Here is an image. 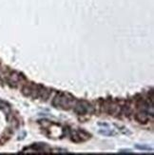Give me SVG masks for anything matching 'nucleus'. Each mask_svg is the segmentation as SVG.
Listing matches in <instances>:
<instances>
[{"mask_svg":"<svg viewBox=\"0 0 154 155\" xmlns=\"http://www.w3.org/2000/svg\"><path fill=\"white\" fill-rule=\"evenodd\" d=\"M75 103H76V98L73 95L67 92L59 91L53 97L51 105L55 109H63V111H70V109H71L74 107Z\"/></svg>","mask_w":154,"mask_h":155,"instance_id":"obj_1","label":"nucleus"},{"mask_svg":"<svg viewBox=\"0 0 154 155\" xmlns=\"http://www.w3.org/2000/svg\"><path fill=\"white\" fill-rule=\"evenodd\" d=\"M134 119L138 122L139 124L145 125L149 122V119H150V118H149V114L148 112L141 111L139 112L134 113Z\"/></svg>","mask_w":154,"mask_h":155,"instance_id":"obj_6","label":"nucleus"},{"mask_svg":"<svg viewBox=\"0 0 154 155\" xmlns=\"http://www.w3.org/2000/svg\"><path fill=\"white\" fill-rule=\"evenodd\" d=\"M51 93V89H47L44 87L41 91V93H40V95H39V98H41V100H43V101H47L48 97H50Z\"/></svg>","mask_w":154,"mask_h":155,"instance_id":"obj_8","label":"nucleus"},{"mask_svg":"<svg viewBox=\"0 0 154 155\" xmlns=\"http://www.w3.org/2000/svg\"><path fill=\"white\" fill-rule=\"evenodd\" d=\"M135 148L137 149H139V150H153V149L151 148V146H149L148 145H135Z\"/></svg>","mask_w":154,"mask_h":155,"instance_id":"obj_10","label":"nucleus"},{"mask_svg":"<svg viewBox=\"0 0 154 155\" xmlns=\"http://www.w3.org/2000/svg\"><path fill=\"white\" fill-rule=\"evenodd\" d=\"M106 129H101L99 130V133L100 134H103L105 136H115L116 135V132L113 131V129H111L108 128V125H106Z\"/></svg>","mask_w":154,"mask_h":155,"instance_id":"obj_9","label":"nucleus"},{"mask_svg":"<svg viewBox=\"0 0 154 155\" xmlns=\"http://www.w3.org/2000/svg\"><path fill=\"white\" fill-rule=\"evenodd\" d=\"M35 86H36V84L34 82H29V83L27 82L25 85H23V87L21 89L22 94L26 97H31L32 94H34Z\"/></svg>","mask_w":154,"mask_h":155,"instance_id":"obj_5","label":"nucleus"},{"mask_svg":"<svg viewBox=\"0 0 154 155\" xmlns=\"http://www.w3.org/2000/svg\"><path fill=\"white\" fill-rule=\"evenodd\" d=\"M2 81V78H1V75H0V82Z\"/></svg>","mask_w":154,"mask_h":155,"instance_id":"obj_12","label":"nucleus"},{"mask_svg":"<svg viewBox=\"0 0 154 155\" xmlns=\"http://www.w3.org/2000/svg\"><path fill=\"white\" fill-rule=\"evenodd\" d=\"M48 149V146L46 143H36L27 148V151H23L22 153H46Z\"/></svg>","mask_w":154,"mask_h":155,"instance_id":"obj_4","label":"nucleus"},{"mask_svg":"<svg viewBox=\"0 0 154 155\" xmlns=\"http://www.w3.org/2000/svg\"><path fill=\"white\" fill-rule=\"evenodd\" d=\"M119 153H132V152H131V150H129V149H121Z\"/></svg>","mask_w":154,"mask_h":155,"instance_id":"obj_11","label":"nucleus"},{"mask_svg":"<svg viewBox=\"0 0 154 155\" xmlns=\"http://www.w3.org/2000/svg\"><path fill=\"white\" fill-rule=\"evenodd\" d=\"M70 135H71V140L74 143H77V144L86 142L91 138V134L88 133V131H86V130H84V129L71 130Z\"/></svg>","mask_w":154,"mask_h":155,"instance_id":"obj_3","label":"nucleus"},{"mask_svg":"<svg viewBox=\"0 0 154 155\" xmlns=\"http://www.w3.org/2000/svg\"><path fill=\"white\" fill-rule=\"evenodd\" d=\"M72 109L77 115H86L95 111L94 107L86 100H76V103Z\"/></svg>","mask_w":154,"mask_h":155,"instance_id":"obj_2","label":"nucleus"},{"mask_svg":"<svg viewBox=\"0 0 154 155\" xmlns=\"http://www.w3.org/2000/svg\"><path fill=\"white\" fill-rule=\"evenodd\" d=\"M0 111H2L4 113L8 115V114L11 113V108L9 103H7L6 101L0 99Z\"/></svg>","mask_w":154,"mask_h":155,"instance_id":"obj_7","label":"nucleus"}]
</instances>
